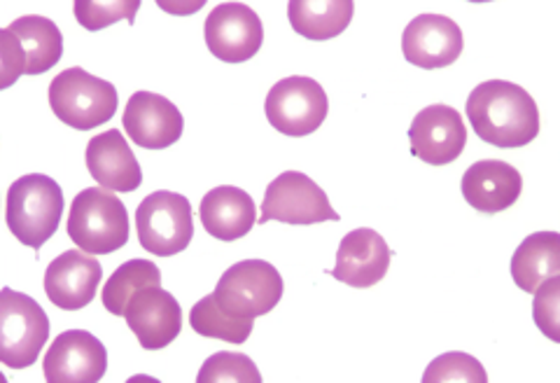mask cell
Returning a JSON list of instances; mask_svg holds the SVG:
<instances>
[{
	"mask_svg": "<svg viewBox=\"0 0 560 383\" xmlns=\"http://www.w3.org/2000/svg\"><path fill=\"white\" fill-rule=\"evenodd\" d=\"M467 119L481 141L495 148H523L539 136V111L523 86L486 80L467 98Z\"/></svg>",
	"mask_w": 560,
	"mask_h": 383,
	"instance_id": "obj_1",
	"label": "cell"
},
{
	"mask_svg": "<svg viewBox=\"0 0 560 383\" xmlns=\"http://www.w3.org/2000/svg\"><path fill=\"white\" fill-rule=\"evenodd\" d=\"M63 216V189L61 185L43 176L28 173L14 181L8 189L5 222L14 239L26 248H43L57 234Z\"/></svg>",
	"mask_w": 560,
	"mask_h": 383,
	"instance_id": "obj_2",
	"label": "cell"
},
{
	"mask_svg": "<svg viewBox=\"0 0 560 383\" xmlns=\"http://www.w3.org/2000/svg\"><path fill=\"white\" fill-rule=\"evenodd\" d=\"M66 230L70 241L90 255H110L127 246L129 211L110 189L86 187L70 204Z\"/></svg>",
	"mask_w": 560,
	"mask_h": 383,
	"instance_id": "obj_3",
	"label": "cell"
},
{
	"mask_svg": "<svg viewBox=\"0 0 560 383\" xmlns=\"http://www.w3.org/2000/svg\"><path fill=\"white\" fill-rule=\"evenodd\" d=\"M3 55V82L8 90L20 76H43L63 57V36L59 26L40 14H24L0 33Z\"/></svg>",
	"mask_w": 560,
	"mask_h": 383,
	"instance_id": "obj_4",
	"label": "cell"
},
{
	"mask_svg": "<svg viewBox=\"0 0 560 383\" xmlns=\"http://www.w3.org/2000/svg\"><path fill=\"white\" fill-rule=\"evenodd\" d=\"M49 106L63 125L78 131H92L117 113L119 98L113 82L101 80L84 68H68L49 84Z\"/></svg>",
	"mask_w": 560,
	"mask_h": 383,
	"instance_id": "obj_5",
	"label": "cell"
},
{
	"mask_svg": "<svg viewBox=\"0 0 560 383\" xmlns=\"http://www.w3.org/2000/svg\"><path fill=\"white\" fill-rule=\"evenodd\" d=\"M49 339L45 309L24 292H0V360L10 370H26L40 358Z\"/></svg>",
	"mask_w": 560,
	"mask_h": 383,
	"instance_id": "obj_6",
	"label": "cell"
},
{
	"mask_svg": "<svg viewBox=\"0 0 560 383\" xmlns=\"http://www.w3.org/2000/svg\"><path fill=\"white\" fill-rule=\"evenodd\" d=\"M136 232L140 248L156 257H171L187 251L191 239H195L191 204L178 192H152L138 206Z\"/></svg>",
	"mask_w": 560,
	"mask_h": 383,
	"instance_id": "obj_7",
	"label": "cell"
},
{
	"mask_svg": "<svg viewBox=\"0 0 560 383\" xmlns=\"http://www.w3.org/2000/svg\"><path fill=\"white\" fill-rule=\"evenodd\" d=\"M283 276L265 259H243L222 274L213 292L215 302L232 316H267L283 298Z\"/></svg>",
	"mask_w": 560,
	"mask_h": 383,
	"instance_id": "obj_8",
	"label": "cell"
},
{
	"mask_svg": "<svg viewBox=\"0 0 560 383\" xmlns=\"http://www.w3.org/2000/svg\"><path fill=\"white\" fill-rule=\"evenodd\" d=\"M271 220L292 224V228H311V224L329 220L339 222V213L331 208L325 189L306 173L285 171L269 183L265 201H261L259 224Z\"/></svg>",
	"mask_w": 560,
	"mask_h": 383,
	"instance_id": "obj_9",
	"label": "cell"
},
{
	"mask_svg": "<svg viewBox=\"0 0 560 383\" xmlns=\"http://www.w3.org/2000/svg\"><path fill=\"white\" fill-rule=\"evenodd\" d=\"M329 98L318 80L292 76L276 82L265 101L269 125L290 138L318 131L327 117Z\"/></svg>",
	"mask_w": 560,
	"mask_h": 383,
	"instance_id": "obj_10",
	"label": "cell"
},
{
	"mask_svg": "<svg viewBox=\"0 0 560 383\" xmlns=\"http://www.w3.org/2000/svg\"><path fill=\"white\" fill-rule=\"evenodd\" d=\"M210 55L224 63L250 61L265 43L259 14L243 3H222L210 10L203 24Z\"/></svg>",
	"mask_w": 560,
	"mask_h": 383,
	"instance_id": "obj_11",
	"label": "cell"
},
{
	"mask_svg": "<svg viewBox=\"0 0 560 383\" xmlns=\"http://www.w3.org/2000/svg\"><path fill=\"white\" fill-rule=\"evenodd\" d=\"M108 370V351L98 337L86 329H66L43 360L49 383H98Z\"/></svg>",
	"mask_w": 560,
	"mask_h": 383,
	"instance_id": "obj_12",
	"label": "cell"
},
{
	"mask_svg": "<svg viewBox=\"0 0 560 383\" xmlns=\"http://www.w3.org/2000/svg\"><path fill=\"white\" fill-rule=\"evenodd\" d=\"M411 154L430 166H446L458 160L467 146V127L460 113L436 103L420 111L409 127Z\"/></svg>",
	"mask_w": 560,
	"mask_h": 383,
	"instance_id": "obj_13",
	"label": "cell"
},
{
	"mask_svg": "<svg viewBox=\"0 0 560 383\" xmlns=\"http://www.w3.org/2000/svg\"><path fill=\"white\" fill-rule=\"evenodd\" d=\"M125 318L140 348H145V351H162L178 339L183 329V309L162 286L136 292Z\"/></svg>",
	"mask_w": 560,
	"mask_h": 383,
	"instance_id": "obj_14",
	"label": "cell"
},
{
	"mask_svg": "<svg viewBox=\"0 0 560 383\" xmlns=\"http://www.w3.org/2000/svg\"><path fill=\"white\" fill-rule=\"evenodd\" d=\"M463 31L451 16L418 14L401 33V51L405 59L418 68H446L463 55Z\"/></svg>",
	"mask_w": 560,
	"mask_h": 383,
	"instance_id": "obj_15",
	"label": "cell"
},
{
	"mask_svg": "<svg viewBox=\"0 0 560 383\" xmlns=\"http://www.w3.org/2000/svg\"><path fill=\"white\" fill-rule=\"evenodd\" d=\"M121 121L131 141L145 150H166L178 143L185 131L183 113L168 98L152 92L131 94Z\"/></svg>",
	"mask_w": 560,
	"mask_h": 383,
	"instance_id": "obj_16",
	"label": "cell"
},
{
	"mask_svg": "<svg viewBox=\"0 0 560 383\" xmlns=\"http://www.w3.org/2000/svg\"><path fill=\"white\" fill-rule=\"evenodd\" d=\"M101 278L103 265L94 255L66 251L45 271V294L63 311H80L94 302Z\"/></svg>",
	"mask_w": 560,
	"mask_h": 383,
	"instance_id": "obj_17",
	"label": "cell"
},
{
	"mask_svg": "<svg viewBox=\"0 0 560 383\" xmlns=\"http://www.w3.org/2000/svg\"><path fill=\"white\" fill-rule=\"evenodd\" d=\"M390 259L393 253L385 239L370 228H360L341 239L331 276L350 288H374L388 274Z\"/></svg>",
	"mask_w": 560,
	"mask_h": 383,
	"instance_id": "obj_18",
	"label": "cell"
},
{
	"mask_svg": "<svg viewBox=\"0 0 560 383\" xmlns=\"http://www.w3.org/2000/svg\"><path fill=\"white\" fill-rule=\"evenodd\" d=\"M465 201L479 213H502L518 201L523 192V176L506 162L483 160L471 164L460 183Z\"/></svg>",
	"mask_w": 560,
	"mask_h": 383,
	"instance_id": "obj_19",
	"label": "cell"
},
{
	"mask_svg": "<svg viewBox=\"0 0 560 383\" xmlns=\"http://www.w3.org/2000/svg\"><path fill=\"white\" fill-rule=\"evenodd\" d=\"M90 176L110 192H136L143 185V171L121 131L110 129L94 136L84 152Z\"/></svg>",
	"mask_w": 560,
	"mask_h": 383,
	"instance_id": "obj_20",
	"label": "cell"
},
{
	"mask_svg": "<svg viewBox=\"0 0 560 383\" xmlns=\"http://www.w3.org/2000/svg\"><path fill=\"white\" fill-rule=\"evenodd\" d=\"M199 216L203 230L218 241H238L257 222V206L248 192L232 185H220L206 192Z\"/></svg>",
	"mask_w": 560,
	"mask_h": 383,
	"instance_id": "obj_21",
	"label": "cell"
},
{
	"mask_svg": "<svg viewBox=\"0 0 560 383\" xmlns=\"http://www.w3.org/2000/svg\"><path fill=\"white\" fill-rule=\"evenodd\" d=\"M355 3L353 0H290L288 20L294 33L306 40H331L341 36L353 20Z\"/></svg>",
	"mask_w": 560,
	"mask_h": 383,
	"instance_id": "obj_22",
	"label": "cell"
},
{
	"mask_svg": "<svg viewBox=\"0 0 560 383\" xmlns=\"http://www.w3.org/2000/svg\"><path fill=\"white\" fill-rule=\"evenodd\" d=\"M512 278L523 290L535 294V290L560 274V234L535 232L523 239L512 257Z\"/></svg>",
	"mask_w": 560,
	"mask_h": 383,
	"instance_id": "obj_23",
	"label": "cell"
},
{
	"mask_svg": "<svg viewBox=\"0 0 560 383\" xmlns=\"http://www.w3.org/2000/svg\"><path fill=\"white\" fill-rule=\"evenodd\" d=\"M152 286H162L160 267L150 259H129V263L119 265L108 278V283L103 286V306L113 316H125L133 294Z\"/></svg>",
	"mask_w": 560,
	"mask_h": 383,
	"instance_id": "obj_24",
	"label": "cell"
},
{
	"mask_svg": "<svg viewBox=\"0 0 560 383\" xmlns=\"http://www.w3.org/2000/svg\"><path fill=\"white\" fill-rule=\"evenodd\" d=\"M255 318H241L226 313L213 294H206L189 311V325L197 335L206 339H218V341H230V344H245L253 335V323Z\"/></svg>",
	"mask_w": 560,
	"mask_h": 383,
	"instance_id": "obj_25",
	"label": "cell"
},
{
	"mask_svg": "<svg viewBox=\"0 0 560 383\" xmlns=\"http://www.w3.org/2000/svg\"><path fill=\"white\" fill-rule=\"evenodd\" d=\"M138 10L140 0H105V3H101V0H75L73 3L75 20L86 31L108 28L121 20L133 24Z\"/></svg>",
	"mask_w": 560,
	"mask_h": 383,
	"instance_id": "obj_26",
	"label": "cell"
},
{
	"mask_svg": "<svg viewBox=\"0 0 560 383\" xmlns=\"http://www.w3.org/2000/svg\"><path fill=\"white\" fill-rule=\"evenodd\" d=\"M197 383H261V374L248 356L222 351L203 362Z\"/></svg>",
	"mask_w": 560,
	"mask_h": 383,
	"instance_id": "obj_27",
	"label": "cell"
},
{
	"mask_svg": "<svg viewBox=\"0 0 560 383\" xmlns=\"http://www.w3.org/2000/svg\"><path fill=\"white\" fill-rule=\"evenodd\" d=\"M488 383V374L483 364L469 353L451 351L430 362L423 374V383Z\"/></svg>",
	"mask_w": 560,
	"mask_h": 383,
	"instance_id": "obj_28",
	"label": "cell"
},
{
	"mask_svg": "<svg viewBox=\"0 0 560 383\" xmlns=\"http://www.w3.org/2000/svg\"><path fill=\"white\" fill-rule=\"evenodd\" d=\"M558 292H560V281H558V276H553V278H549L547 283H541L535 290V304H533L535 323L551 341H560V335H558Z\"/></svg>",
	"mask_w": 560,
	"mask_h": 383,
	"instance_id": "obj_29",
	"label": "cell"
}]
</instances>
